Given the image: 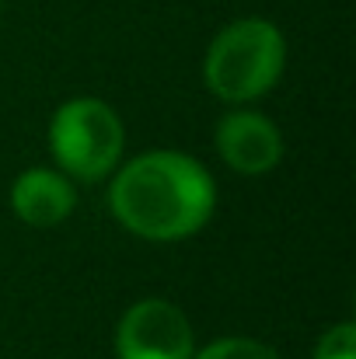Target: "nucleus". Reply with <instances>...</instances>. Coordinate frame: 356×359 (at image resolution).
Returning a JSON list of instances; mask_svg holds the SVG:
<instances>
[{"mask_svg": "<svg viewBox=\"0 0 356 359\" xmlns=\"http://www.w3.org/2000/svg\"><path fill=\"white\" fill-rule=\"evenodd\" d=\"M109 206L119 224L143 241H185L199 234L217 210L213 175L189 154L147 150L112 178Z\"/></svg>", "mask_w": 356, "mask_h": 359, "instance_id": "f257e3e1", "label": "nucleus"}, {"mask_svg": "<svg viewBox=\"0 0 356 359\" xmlns=\"http://www.w3.org/2000/svg\"><path fill=\"white\" fill-rule=\"evenodd\" d=\"M286 67L283 32L265 18H237L206 49L203 81L224 105H248L269 95Z\"/></svg>", "mask_w": 356, "mask_h": 359, "instance_id": "f03ea898", "label": "nucleus"}, {"mask_svg": "<svg viewBox=\"0 0 356 359\" xmlns=\"http://www.w3.org/2000/svg\"><path fill=\"white\" fill-rule=\"evenodd\" d=\"M122 147V119L102 98H70L49 122V150L67 178L102 182L119 168Z\"/></svg>", "mask_w": 356, "mask_h": 359, "instance_id": "7ed1b4c3", "label": "nucleus"}, {"mask_svg": "<svg viewBox=\"0 0 356 359\" xmlns=\"http://www.w3.org/2000/svg\"><path fill=\"white\" fill-rule=\"evenodd\" d=\"M119 359H192L196 339L182 307L161 297L136 300L116 325Z\"/></svg>", "mask_w": 356, "mask_h": 359, "instance_id": "20e7f679", "label": "nucleus"}, {"mask_svg": "<svg viewBox=\"0 0 356 359\" xmlns=\"http://www.w3.org/2000/svg\"><path fill=\"white\" fill-rule=\"evenodd\" d=\"M220 161L237 175H265L283 161L279 126L251 109H231L213 133Z\"/></svg>", "mask_w": 356, "mask_h": 359, "instance_id": "39448f33", "label": "nucleus"}, {"mask_svg": "<svg viewBox=\"0 0 356 359\" xmlns=\"http://www.w3.org/2000/svg\"><path fill=\"white\" fill-rule=\"evenodd\" d=\"M77 206V189L63 171L32 168L21 171L11 185V210L28 227H56Z\"/></svg>", "mask_w": 356, "mask_h": 359, "instance_id": "423d86ee", "label": "nucleus"}, {"mask_svg": "<svg viewBox=\"0 0 356 359\" xmlns=\"http://www.w3.org/2000/svg\"><path fill=\"white\" fill-rule=\"evenodd\" d=\"M192 359H283L272 346L258 342V339H220L210 342L203 353H196Z\"/></svg>", "mask_w": 356, "mask_h": 359, "instance_id": "0eeeda50", "label": "nucleus"}, {"mask_svg": "<svg viewBox=\"0 0 356 359\" xmlns=\"http://www.w3.org/2000/svg\"><path fill=\"white\" fill-rule=\"evenodd\" d=\"M315 359H356V325L353 321L332 325V328L318 339Z\"/></svg>", "mask_w": 356, "mask_h": 359, "instance_id": "6e6552de", "label": "nucleus"}, {"mask_svg": "<svg viewBox=\"0 0 356 359\" xmlns=\"http://www.w3.org/2000/svg\"><path fill=\"white\" fill-rule=\"evenodd\" d=\"M0 18H4V0H0Z\"/></svg>", "mask_w": 356, "mask_h": 359, "instance_id": "1a4fd4ad", "label": "nucleus"}]
</instances>
